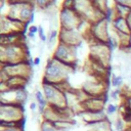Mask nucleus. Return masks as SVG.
Wrapping results in <instances>:
<instances>
[{
  "label": "nucleus",
  "mask_w": 131,
  "mask_h": 131,
  "mask_svg": "<svg viewBox=\"0 0 131 131\" xmlns=\"http://www.w3.org/2000/svg\"><path fill=\"white\" fill-rule=\"evenodd\" d=\"M25 107L20 103H1L0 104V120L18 121L24 119Z\"/></svg>",
  "instance_id": "f257e3e1"
},
{
  "label": "nucleus",
  "mask_w": 131,
  "mask_h": 131,
  "mask_svg": "<svg viewBox=\"0 0 131 131\" xmlns=\"http://www.w3.org/2000/svg\"><path fill=\"white\" fill-rule=\"evenodd\" d=\"M85 126L89 129V131H113L112 123L108 119L97 121V122L87 123V124H85Z\"/></svg>",
  "instance_id": "f03ea898"
},
{
  "label": "nucleus",
  "mask_w": 131,
  "mask_h": 131,
  "mask_svg": "<svg viewBox=\"0 0 131 131\" xmlns=\"http://www.w3.org/2000/svg\"><path fill=\"white\" fill-rule=\"evenodd\" d=\"M61 74H62V71H61V69H60L59 66L48 62V64L46 66V69H45V76H46V78L48 80L49 79L58 78V77L61 76Z\"/></svg>",
  "instance_id": "7ed1b4c3"
},
{
  "label": "nucleus",
  "mask_w": 131,
  "mask_h": 131,
  "mask_svg": "<svg viewBox=\"0 0 131 131\" xmlns=\"http://www.w3.org/2000/svg\"><path fill=\"white\" fill-rule=\"evenodd\" d=\"M40 131H59L58 129H56L51 122L46 121V120H42V122L40 123Z\"/></svg>",
  "instance_id": "20e7f679"
},
{
  "label": "nucleus",
  "mask_w": 131,
  "mask_h": 131,
  "mask_svg": "<svg viewBox=\"0 0 131 131\" xmlns=\"http://www.w3.org/2000/svg\"><path fill=\"white\" fill-rule=\"evenodd\" d=\"M126 123L124 122V120L120 117V118H118L117 119V121H116V123H115V127H116V130L117 131H125L126 130V127H127V125H125Z\"/></svg>",
  "instance_id": "39448f33"
},
{
  "label": "nucleus",
  "mask_w": 131,
  "mask_h": 131,
  "mask_svg": "<svg viewBox=\"0 0 131 131\" xmlns=\"http://www.w3.org/2000/svg\"><path fill=\"white\" fill-rule=\"evenodd\" d=\"M119 110L118 105L117 104H114V103H108L106 105V108H105V113L107 115H114L115 113H117Z\"/></svg>",
  "instance_id": "423d86ee"
},
{
  "label": "nucleus",
  "mask_w": 131,
  "mask_h": 131,
  "mask_svg": "<svg viewBox=\"0 0 131 131\" xmlns=\"http://www.w3.org/2000/svg\"><path fill=\"white\" fill-rule=\"evenodd\" d=\"M67 55H68L67 49H66L64 47H61V46H60V47L56 50V52H55V56L58 57V58H66Z\"/></svg>",
  "instance_id": "0eeeda50"
},
{
  "label": "nucleus",
  "mask_w": 131,
  "mask_h": 131,
  "mask_svg": "<svg viewBox=\"0 0 131 131\" xmlns=\"http://www.w3.org/2000/svg\"><path fill=\"white\" fill-rule=\"evenodd\" d=\"M122 80H123V78H122L121 76H114V77H113V80H112L113 86H114V87L120 86L121 83H122Z\"/></svg>",
  "instance_id": "6e6552de"
},
{
  "label": "nucleus",
  "mask_w": 131,
  "mask_h": 131,
  "mask_svg": "<svg viewBox=\"0 0 131 131\" xmlns=\"http://www.w3.org/2000/svg\"><path fill=\"white\" fill-rule=\"evenodd\" d=\"M35 96H36V99H37V101H38V102H40L41 100H43V99L45 98V97L43 96V94L41 93V91H36Z\"/></svg>",
  "instance_id": "1a4fd4ad"
},
{
  "label": "nucleus",
  "mask_w": 131,
  "mask_h": 131,
  "mask_svg": "<svg viewBox=\"0 0 131 131\" xmlns=\"http://www.w3.org/2000/svg\"><path fill=\"white\" fill-rule=\"evenodd\" d=\"M6 54H7L8 56H12V55L15 54V50H14L13 48H7V49H6Z\"/></svg>",
  "instance_id": "9d476101"
},
{
  "label": "nucleus",
  "mask_w": 131,
  "mask_h": 131,
  "mask_svg": "<svg viewBox=\"0 0 131 131\" xmlns=\"http://www.w3.org/2000/svg\"><path fill=\"white\" fill-rule=\"evenodd\" d=\"M119 93H120V90H115V91H113V92L111 93V97H112L113 99H117Z\"/></svg>",
  "instance_id": "9b49d317"
},
{
  "label": "nucleus",
  "mask_w": 131,
  "mask_h": 131,
  "mask_svg": "<svg viewBox=\"0 0 131 131\" xmlns=\"http://www.w3.org/2000/svg\"><path fill=\"white\" fill-rule=\"evenodd\" d=\"M1 131H25V130L19 128H6V129H1Z\"/></svg>",
  "instance_id": "f8f14e48"
},
{
  "label": "nucleus",
  "mask_w": 131,
  "mask_h": 131,
  "mask_svg": "<svg viewBox=\"0 0 131 131\" xmlns=\"http://www.w3.org/2000/svg\"><path fill=\"white\" fill-rule=\"evenodd\" d=\"M39 36H40V38L42 39V41H45V40H46V37H45L44 34H43V29H42V28L39 29Z\"/></svg>",
  "instance_id": "ddd939ff"
},
{
  "label": "nucleus",
  "mask_w": 131,
  "mask_h": 131,
  "mask_svg": "<svg viewBox=\"0 0 131 131\" xmlns=\"http://www.w3.org/2000/svg\"><path fill=\"white\" fill-rule=\"evenodd\" d=\"M36 31H37V28L36 27H34V26L31 27L30 28V37H34V34L33 33H35Z\"/></svg>",
  "instance_id": "4468645a"
},
{
  "label": "nucleus",
  "mask_w": 131,
  "mask_h": 131,
  "mask_svg": "<svg viewBox=\"0 0 131 131\" xmlns=\"http://www.w3.org/2000/svg\"><path fill=\"white\" fill-rule=\"evenodd\" d=\"M37 106H38V104H37L36 102H31V103H30V110H31V111H35V110L37 108Z\"/></svg>",
  "instance_id": "2eb2a0df"
},
{
  "label": "nucleus",
  "mask_w": 131,
  "mask_h": 131,
  "mask_svg": "<svg viewBox=\"0 0 131 131\" xmlns=\"http://www.w3.org/2000/svg\"><path fill=\"white\" fill-rule=\"evenodd\" d=\"M29 14H30V11H29L28 9H24V10L21 11V16H25V17H27Z\"/></svg>",
  "instance_id": "dca6fc26"
},
{
  "label": "nucleus",
  "mask_w": 131,
  "mask_h": 131,
  "mask_svg": "<svg viewBox=\"0 0 131 131\" xmlns=\"http://www.w3.org/2000/svg\"><path fill=\"white\" fill-rule=\"evenodd\" d=\"M39 62H40V59H39V57H37L35 60H34V64H36V66H38L39 64Z\"/></svg>",
  "instance_id": "f3484780"
},
{
  "label": "nucleus",
  "mask_w": 131,
  "mask_h": 131,
  "mask_svg": "<svg viewBox=\"0 0 131 131\" xmlns=\"http://www.w3.org/2000/svg\"><path fill=\"white\" fill-rule=\"evenodd\" d=\"M45 0H38V2H40V3H42V2H44Z\"/></svg>",
  "instance_id": "a211bd4d"
},
{
  "label": "nucleus",
  "mask_w": 131,
  "mask_h": 131,
  "mask_svg": "<svg viewBox=\"0 0 131 131\" xmlns=\"http://www.w3.org/2000/svg\"><path fill=\"white\" fill-rule=\"evenodd\" d=\"M119 2H124V1H126V0H118Z\"/></svg>",
  "instance_id": "6ab92c4d"
}]
</instances>
